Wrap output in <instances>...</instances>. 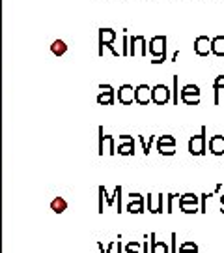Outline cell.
I'll list each match as a JSON object with an SVG mask.
<instances>
[{
	"mask_svg": "<svg viewBox=\"0 0 224 253\" xmlns=\"http://www.w3.org/2000/svg\"><path fill=\"white\" fill-rule=\"evenodd\" d=\"M189 152L192 156H204L207 152V128L202 126V132L200 135H192L189 139Z\"/></svg>",
	"mask_w": 224,
	"mask_h": 253,
	"instance_id": "1",
	"label": "cell"
},
{
	"mask_svg": "<svg viewBox=\"0 0 224 253\" xmlns=\"http://www.w3.org/2000/svg\"><path fill=\"white\" fill-rule=\"evenodd\" d=\"M179 97L185 105H198L200 103V86L198 84H185L179 90Z\"/></svg>",
	"mask_w": 224,
	"mask_h": 253,
	"instance_id": "2",
	"label": "cell"
},
{
	"mask_svg": "<svg viewBox=\"0 0 224 253\" xmlns=\"http://www.w3.org/2000/svg\"><path fill=\"white\" fill-rule=\"evenodd\" d=\"M170 99H172V90L166 84L159 83L152 88V101L155 105H166Z\"/></svg>",
	"mask_w": 224,
	"mask_h": 253,
	"instance_id": "3",
	"label": "cell"
},
{
	"mask_svg": "<svg viewBox=\"0 0 224 253\" xmlns=\"http://www.w3.org/2000/svg\"><path fill=\"white\" fill-rule=\"evenodd\" d=\"M129 57H148L146 38L144 36H131L129 38Z\"/></svg>",
	"mask_w": 224,
	"mask_h": 253,
	"instance_id": "4",
	"label": "cell"
},
{
	"mask_svg": "<svg viewBox=\"0 0 224 253\" xmlns=\"http://www.w3.org/2000/svg\"><path fill=\"white\" fill-rule=\"evenodd\" d=\"M116 154H120V156H135V137L133 135H120Z\"/></svg>",
	"mask_w": 224,
	"mask_h": 253,
	"instance_id": "5",
	"label": "cell"
},
{
	"mask_svg": "<svg viewBox=\"0 0 224 253\" xmlns=\"http://www.w3.org/2000/svg\"><path fill=\"white\" fill-rule=\"evenodd\" d=\"M146 208L152 214H163L165 212V195L157 193V195H148L146 197Z\"/></svg>",
	"mask_w": 224,
	"mask_h": 253,
	"instance_id": "6",
	"label": "cell"
},
{
	"mask_svg": "<svg viewBox=\"0 0 224 253\" xmlns=\"http://www.w3.org/2000/svg\"><path fill=\"white\" fill-rule=\"evenodd\" d=\"M154 58L166 57V36H155L150 39V51H148Z\"/></svg>",
	"mask_w": 224,
	"mask_h": 253,
	"instance_id": "7",
	"label": "cell"
},
{
	"mask_svg": "<svg viewBox=\"0 0 224 253\" xmlns=\"http://www.w3.org/2000/svg\"><path fill=\"white\" fill-rule=\"evenodd\" d=\"M114 39H116V30H112V28H99V51H97V55L103 57L105 47L106 45H112Z\"/></svg>",
	"mask_w": 224,
	"mask_h": 253,
	"instance_id": "8",
	"label": "cell"
},
{
	"mask_svg": "<svg viewBox=\"0 0 224 253\" xmlns=\"http://www.w3.org/2000/svg\"><path fill=\"white\" fill-rule=\"evenodd\" d=\"M150 101H152V88H150V84H138V86H135V103L148 105Z\"/></svg>",
	"mask_w": 224,
	"mask_h": 253,
	"instance_id": "9",
	"label": "cell"
},
{
	"mask_svg": "<svg viewBox=\"0 0 224 253\" xmlns=\"http://www.w3.org/2000/svg\"><path fill=\"white\" fill-rule=\"evenodd\" d=\"M129 214H142L146 212V206H144V197L140 193H131L129 195V205L125 208Z\"/></svg>",
	"mask_w": 224,
	"mask_h": 253,
	"instance_id": "10",
	"label": "cell"
},
{
	"mask_svg": "<svg viewBox=\"0 0 224 253\" xmlns=\"http://www.w3.org/2000/svg\"><path fill=\"white\" fill-rule=\"evenodd\" d=\"M99 88H101V94L97 96V103L99 105H112L114 99H116L114 88L110 84H99Z\"/></svg>",
	"mask_w": 224,
	"mask_h": 253,
	"instance_id": "11",
	"label": "cell"
},
{
	"mask_svg": "<svg viewBox=\"0 0 224 253\" xmlns=\"http://www.w3.org/2000/svg\"><path fill=\"white\" fill-rule=\"evenodd\" d=\"M116 97H118V101L121 105H131V103H135V86H131V84H121Z\"/></svg>",
	"mask_w": 224,
	"mask_h": 253,
	"instance_id": "12",
	"label": "cell"
},
{
	"mask_svg": "<svg viewBox=\"0 0 224 253\" xmlns=\"http://www.w3.org/2000/svg\"><path fill=\"white\" fill-rule=\"evenodd\" d=\"M194 53L198 57H207L211 53V39L207 36H198L194 39Z\"/></svg>",
	"mask_w": 224,
	"mask_h": 253,
	"instance_id": "13",
	"label": "cell"
},
{
	"mask_svg": "<svg viewBox=\"0 0 224 253\" xmlns=\"http://www.w3.org/2000/svg\"><path fill=\"white\" fill-rule=\"evenodd\" d=\"M209 152L213 156H224V135H213L209 139Z\"/></svg>",
	"mask_w": 224,
	"mask_h": 253,
	"instance_id": "14",
	"label": "cell"
},
{
	"mask_svg": "<svg viewBox=\"0 0 224 253\" xmlns=\"http://www.w3.org/2000/svg\"><path fill=\"white\" fill-rule=\"evenodd\" d=\"M213 92H215V105H221L223 103V92H224V75H219L215 81H213Z\"/></svg>",
	"mask_w": 224,
	"mask_h": 253,
	"instance_id": "15",
	"label": "cell"
},
{
	"mask_svg": "<svg viewBox=\"0 0 224 253\" xmlns=\"http://www.w3.org/2000/svg\"><path fill=\"white\" fill-rule=\"evenodd\" d=\"M150 244H152V253H170V248L166 242L155 240V233L150 234Z\"/></svg>",
	"mask_w": 224,
	"mask_h": 253,
	"instance_id": "16",
	"label": "cell"
},
{
	"mask_svg": "<svg viewBox=\"0 0 224 253\" xmlns=\"http://www.w3.org/2000/svg\"><path fill=\"white\" fill-rule=\"evenodd\" d=\"M211 53L215 57H224V36H217L211 39Z\"/></svg>",
	"mask_w": 224,
	"mask_h": 253,
	"instance_id": "17",
	"label": "cell"
},
{
	"mask_svg": "<svg viewBox=\"0 0 224 253\" xmlns=\"http://www.w3.org/2000/svg\"><path fill=\"white\" fill-rule=\"evenodd\" d=\"M110 154V156H114L116 154V141H114V137L112 135H105V141H103V154Z\"/></svg>",
	"mask_w": 224,
	"mask_h": 253,
	"instance_id": "18",
	"label": "cell"
},
{
	"mask_svg": "<svg viewBox=\"0 0 224 253\" xmlns=\"http://www.w3.org/2000/svg\"><path fill=\"white\" fill-rule=\"evenodd\" d=\"M138 141H140V145H142V152H144L146 156H150V150H152V145H154V141H155V135H150V141H148L144 135H138Z\"/></svg>",
	"mask_w": 224,
	"mask_h": 253,
	"instance_id": "19",
	"label": "cell"
},
{
	"mask_svg": "<svg viewBox=\"0 0 224 253\" xmlns=\"http://www.w3.org/2000/svg\"><path fill=\"white\" fill-rule=\"evenodd\" d=\"M179 205H198V195L194 193H185V195H179Z\"/></svg>",
	"mask_w": 224,
	"mask_h": 253,
	"instance_id": "20",
	"label": "cell"
},
{
	"mask_svg": "<svg viewBox=\"0 0 224 253\" xmlns=\"http://www.w3.org/2000/svg\"><path fill=\"white\" fill-rule=\"evenodd\" d=\"M177 253H198V246L192 240H185V242H181L179 252Z\"/></svg>",
	"mask_w": 224,
	"mask_h": 253,
	"instance_id": "21",
	"label": "cell"
},
{
	"mask_svg": "<svg viewBox=\"0 0 224 253\" xmlns=\"http://www.w3.org/2000/svg\"><path fill=\"white\" fill-rule=\"evenodd\" d=\"M172 83H174V90H172V101L179 105V75L172 77Z\"/></svg>",
	"mask_w": 224,
	"mask_h": 253,
	"instance_id": "22",
	"label": "cell"
},
{
	"mask_svg": "<svg viewBox=\"0 0 224 253\" xmlns=\"http://www.w3.org/2000/svg\"><path fill=\"white\" fill-rule=\"evenodd\" d=\"M157 146H176V139L172 135H161L157 139Z\"/></svg>",
	"mask_w": 224,
	"mask_h": 253,
	"instance_id": "23",
	"label": "cell"
},
{
	"mask_svg": "<svg viewBox=\"0 0 224 253\" xmlns=\"http://www.w3.org/2000/svg\"><path fill=\"white\" fill-rule=\"evenodd\" d=\"M142 244L138 240H131L125 244V253H142Z\"/></svg>",
	"mask_w": 224,
	"mask_h": 253,
	"instance_id": "24",
	"label": "cell"
},
{
	"mask_svg": "<svg viewBox=\"0 0 224 253\" xmlns=\"http://www.w3.org/2000/svg\"><path fill=\"white\" fill-rule=\"evenodd\" d=\"M176 199H179V195H176V193H168L166 195V214H172L174 212V201Z\"/></svg>",
	"mask_w": 224,
	"mask_h": 253,
	"instance_id": "25",
	"label": "cell"
},
{
	"mask_svg": "<svg viewBox=\"0 0 224 253\" xmlns=\"http://www.w3.org/2000/svg\"><path fill=\"white\" fill-rule=\"evenodd\" d=\"M66 208H68V203H66L64 199H60L58 197V199H54V201H52V210H54L56 214H62Z\"/></svg>",
	"mask_w": 224,
	"mask_h": 253,
	"instance_id": "26",
	"label": "cell"
},
{
	"mask_svg": "<svg viewBox=\"0 0 224 253\" xmlns=\"http://www.w3.org/2000/svg\"><path fill=\"white\" fill-rule=\"evenodd\" d=\"M114 195H116V199H114V203H116V212L121 214V212H123V208H121V186H116Z\"/></svg>",
	"mask_w": 224,
	"mask_h": 253,
	"instance_id": "27",
	"label": "cell"
},
{
	"mask_svg": "<svg viewBox=\"0 0 224 253\" xmlns=\"http://www.w3.org/2000/svg\"><path fill=\"white\" fill-rule=\"evenodd\" d=\"M179 208H181L183 214H196V212H200V206L198 205H179Z\"/></svg>",
	"mask_w": 224,
	"mask_h": 253,
	"instance_id": "28",
	"label": "cell"
},
{
	"mask_svg": "<svg viewBox=\"0 0 224 253\" xmlns=\"http://www.w3.org/2000/svg\"><path fill=\"white\" fill-rule=\"evenodd\" d=\"M105 186H99V214H103L105 212Z\"/></svg>",
	"mask_w": 224,
	"mask_h": 253,
	"instance_id": "29",
	"label": "cell"
},
{
	"mask_svg": "<svg viewBox=\"0 0 224 253\" xmlns=\"http://www.w3.org/2000/svg\"><path fill=\"white\" fill-rule=\"evenodd\" d=\"M52 51H54V55H64V53H66V51H68V45H66V43H64V41H54V45H52Z\"/></svg>",
	"mask_w": 224,
	"mask_h": 253,
	"instance_id": "30",
	"label": "cell"
},
{
	"mask_svg": "<svg viewBox=\"0 0 224 253\" xmlns=\"http://www.w3.org/2000/svg\"><path fill=\"white\" fill-rule=\"evenodd\" d=\"M161 156H174L176 154V146H157Z\"/></svg>",
	"mask_w": 224,
	"mask_h": 253,
	"instance_id": "31",
	"label": "cell"
},
{
	"mask_svg": "<svg viewBox=\"0 0 224 253\" xmlns=\"http://www.w3.org/2000/svg\"><path fill=\"white\" fill-rule=\"evenodd\" d=\"M103 141H105V128L99 126V145H97V154L103 156Z\"/></svg>",
	"mask_w": 224,
	"mask_h": 253,
	"instance_id": "32",
	"label": "cell"
},
{
	"mask_svg": "<svg viewBox=\"0 0 224 253\" xmlns=\"http://www.w3.org/2000/svg\"><path fill=\"white\" fill-rule=\"evenodd\" d=\"M211 197V193H202L200 195V212H207V199Z\"/></svg>",
	"mask_w": 224,
	"mask_h": 253,
	"instance_id": "33",
	"label": "cell"
},
{
	"mask_svg": "<svg viewBox=\"0 0 224 253\" xmlns=\"http://www.w3.org/2000/svg\"><path fill=\"white\" fill-rule=\"evenodd\" d=\"M170 238H172V240H170V253H177V234L172 233Z\"/></svg>",
	"mask_w": 224,
	"mask_h": 253,
	"instance_id": "34",
	"label": "cell"
},
{
	"mask_svg": "<svg viewBox=\"0 0 224 253\" xmlns=\"http://www.w3.org/2000/svg\"><path fill=\"white\" fill-rule=\"evenodd\" d=\"M121 57H129V36H127V34L123 36V51H121Z\"/></svg>",
	"mask_w": 224,
	"mask_h": 253,
	"instance_id": "35",
	"label": "cell"
},
{
	"mask_svg": "<svg viewBox=\"0 0 224 253\" xmlns=\"http://www.w3.org/2000/svg\"><path fill=\"white\" fill-rule=\"evenodd\" d=\"M114 248H116V240H112L110 242V244H108V246H106V250L103 253H112V250H114Z\"/></svg>",
	"mask_w": 224,
	"mask_h": 253,
	"instance_id": "36",
	"label": "cell"
},
{
	"mask_svg": "<svg viewBox=\"0 0 224 253\" xmlns=\"http://www.w3.org/2000/svg\"><path fill=\"white\" fill-rule=\"evenodd\" d=\"M165 60H168L166 57H159V58H154V60H152V64H163Z\"/></svg>",
	"mask_w": 224,
	"mask_h": 253,
	"instance_id": "37",
	"label": "cell"
},
{
	"mask_svg": "<svg viewBox=\"0 0 224 253\" xmlns=\"http://www.w3.org/2000/svg\"><path fill=\"white\" fill-rule=\"evenodd\" d=\"M142 253H150V244H148V242L142 244Z\"/></svg>",
	"mask_w": 224,
	"mask_h": 253,
	"instance_id": "38",
	"label": "cell"
},
{
	"mask_svg": "<svg viewBox=\"0 0 224 253\" xmlns=\"http://www.w3.org/2000/svg\"><path fill=\"white\" fill-rule=\"evenodd\" d=\"M177 57H179V51H176V53L172 55V58H170V60H172V62H176V60H177Z\"/></svg>",
	"mask_w": 224,
	"mask_h": 253,
	"instance_id": "39",
	"label": "cell"
},
{
	"mask_svg": "<svg viewBox=\"0 0 224 253\" xmlns=\"http://www.w3.org/2000/svg\"><path fill=\"white\" fill-rule=\"evenodd\" d=\"M221 205H224V195H221Z\"/></svg>",
	"mask_w": 224,
	"mask_h": 253,
	"instance_id": "40",
	"label": "cell"
},
{
	"mask_svg": "<svg viewBox=\"0 0 224 253\" xmlns=\"http://www.w3.org/2000/svg\"><path fill=\"white\" fill-rule=\"evenodd\" d=\"M221 212L224 214V205H221Z\"/></svg>",
	"mask_w": 224,
	"mask_h": 253,
	"instance_id": "41",
	"label": "cell"
},
{
	"mask_svg": "<svg viewBox=\"0 0 224 253\" xmlns=\"http://www.w3.org/2000/svg\"><path fill=\"white\" fill-rule=\"evenodd\" d=\"M223 101H224V92H223Z\"/></svg>",
	"mask_w": 224,
	"mask_h": 253,
	"instance_id": "42",
	"label": "cell"
}]
</instances>
